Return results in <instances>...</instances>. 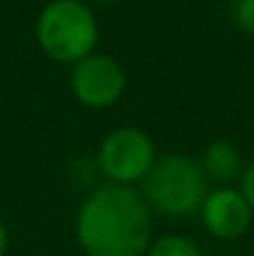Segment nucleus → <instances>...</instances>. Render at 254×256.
<instances>
[{"label":"nucleus","mask_w":254,"mask_h":256,"mask_svg":"<svg viewBox=\"0 0 254 256\" xmlns=\"http://www.w3.org/2000/svg\"><path fill=\"white\" fill-rule=\"evenodd\" d=\"M35 256H45V254H35Z\"/></svg>","instance_id":"13"},{"label":"nucleus","mask_w":254,"mask_h":256,"mask_svg":"<svg viewBox=\"0 0 254 256\" xmlns=\"http://www.w3.org/2000/svg\"><path fill=\"white\" fill-rule=\"evenodd\" d=\"M90 2H95V5H115L117 0H90Z\"/></svg>","instance_id":"12"},{"label":"nucleus","mask_w":254,"mask_h":256,"mask_svg":"<svg viewBox=\"0 0 254 256\" xmlns=\"http://www.w3.org/2000/svg\"><path fill=\"white\" fill-rule=\"evenodd\" d=\"M199 219L209 236L219 242H237L252 229L254 212L239 186L227 184L219 189H209L199 206Z\"/></svg>","instance_id":"6"},{"label":"nucleus","mask_w":254,"mask_h":256,"mask_svg":"<svg viewBox=\"0 0 254 256\" xmlns=\"http://www.w3.org/2000/svg\"><path fill=\"white\" fill-rule=\"evenodd\" d=\"M232 20L239 30L254 35V0H232Z\"/></svg>","instance_id":"9"},{"label":"nucleus","mask_w":254,"mask_h":256,"mask_svg":"<svg viewBox=\"0 0 254 256\" xmlns=\"http://www.w3.org/2000/svg\"><path fill=\"white\" fill-rule=\"evenodd\" d=\"M145 256H202V252L189 236L162 234V236L152 239V244L147 246Z\"/></svg>","instance_id":"8"},{"label":"nucleus","mask_w":254,"mask_h":256,"mask_svg":"<svg viewBox=\"0 0 254 256\" xmlns=\"http://www.w3.org/2000/svg\"><path fill=\"white\" fill-rule=\"evenodd\" d=\"M75 239L85 256H145L152 244V209L135 186L100 184L75 214Z\"/></svg>","instance_id":"1"},{"label":"nucleus","mask_w":254,"mask_h":256,"mask_svg":"<svg viewBox=\"0 0 254 256\" xmlns=\"http://www.w3.org/2000/svg\"><path fill=\"white\" fill-rule=\"evenodd\" d=\"M239 192L244 194L247 204L252 206V212H254V160L247 162V167H244L242 176H239Z\"/></svg>","instance_id":"10"},{"label":"nucleus","mask_w":254,"mask_h":256,"mask_svg":"<svg viewBox=\"0 0 254 256\" xmlns=\"http://www.w3.org/2000/svg\"><path fill=\"white\" fill-rule=\"evenodd\" d=\"M35 38L53 62L75 65L95 52L100 25L92 8L83 0H50L38 15Z\"/></svg>","instance_id":"3"},{"label":"nucleus","mask_w":254,"mask_h":256,"mask_svg":"<svg viewBox=\"0 0 254 256\" xmlns=\"http://www.w3.org/2000/svg\"><path fill=\"white\" fill-rule=\"evenodd\" d=\"M199 164L207 174V179H214V182H222L224 186L234 179L242 176V172L247 167L244 162V154L242 150L229 142V140H214L204 147L202 157H199Z\"/></svg>","instance_id":"7"},{"label":"nucleus","mask_w":254,"mask_h":256,"mask_svg":"<svg viewBox=\"0 0 254 256\" xmlns=\"http://www.w3.org/2000/svg\"><path fill=\"white\" fill-rule=\"evenodd\" d=\"M157 160L152 137L140 127H117L97 147V170L110 184L135 186Z\"/></svg>","instance_id":"4"},{"label":"nucleus","mask_w":254,"mask_h":256,"mask_svg":"<svg viewBox=\"0 0 254 256\" xmlns=\"http://www.w3.org/2000/svg\"><path fill=\"white\" fill-rule=\"evenodd\" d=\"M8 246H10V234H8V226L0 222V256L8 254Z\"/></svg>","instance_id":"11"},{"label":"nucleus","mask_w":254,"mask_h":256,"mask_svg":"<svg viewBox=\"0 0 254 256\" xmlns=\"http://www.w3.org/2000/svg\"><path fill=\"white\" fill-rule=\"evenodd\" d=\"M140 194L162 216H189L209 194V179L199 160L189 154H162L140 182Z\"/></svg>","instance_id":"2"},{"label":"nucleus","mask_w":254,"mask_h":256,"mask_svg":"<svg viewBox=\"0 0 254 256\" xmlns=\"http://www.w3.org/2000/svg\"><path fill=\"white\" fill-rule=\"evenodd\" d=\"M127 90L125 68L105 52H90L70 70V92L90 110H107Z\"/></svg>","instance_id":"5"}]
</instances>
